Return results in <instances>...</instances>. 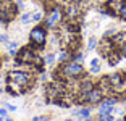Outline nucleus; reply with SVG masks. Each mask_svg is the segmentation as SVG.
Segmentation results:
<instances>
[{"label": "nucleus", "mask_w": 126, "mask_h": 121, "mask_svg": "<svg viewBox=\"0 0 126 121\" xmlns=\"http://www.w3.org/2000/svg\"><path fill=\"white\" fill-rule=\"evenodd\" d=\"M55 74L60 77H76V76H81L84 74V68H82L81 63L78 61H70V63H65L55 71Z\"/></svg>", "instance_id": "nucleus-1"}, {"label": "nucleus", "mask_w": 126, "mask_h": 121, "mask_svg": "<svg viewBox=\"0 0 126 121\" xmlns=\"http://www.w3.org/2000/svg\"><path fill=\"white\" fill-rule=\"evenodd\" d=\"M8 81L21 86L26 92L29 91V87L32 86V76H31L29 73H26V71H19V70L10 71V73H8Z\"/></svg>", "instance_id": "nucleus-2"}, {"label": "nucleus", "mask_w": 126, "mask_h": 121, "mask_svg": "<svg viewBox=\"0 0 126 121\" xmlns=\"http://www.w3.org/2000/svg\"><path fill=\"white\" fill-rule=\"evenodd\" d=\"M29 39H31V45L34 48H42L45 45V40H47V34H45V29L42 26H36L29 34Z\"/></svg>", "instance_id": "nucleus-3"}, {"label": "nucleus", "mask_w": 126, "mask_h": 121, "mask_svg": "<svg viewBox=\"0 0 126 121\" xmlns=\"http://www.w3.org/2000/svg\"><path fill=\"white\" fill-rule=\"evenodd\" d=\"M99 50H100V53H102V57H104V58H107V57L110 55L113 50H116V44L113 42V39H110V37L107 36V37H104V39H102Z\"/></svg>", "instance_id": "nucleus-4"}, {"label": "nucleus", "mask_w": 126, "mask_h": 121, "mask_svg": "<svg viewBox=\"0 0 126 121\" xmlns=\"http://www.w3.org/2000/svg\"><path fill=\"white\" fill-rule=\"evenodd\" d=\"M60 18H62L60 8H58V7L52 8V11H50V15H48L47 21H45V26H47V28H53V24H55V23H58V21H60Z\"/></svg>", "instance_id": "nucleus-5"}, {"label": "nucleus", "mask_w": 126, "mask_h": 121, "mask_svg": "<svg viewBox=\"0 0 126 121\" xmlns=\"http://www.w3.org/2000/svg\"><path fill=\"white\" fill-rule=\"evenodd\" d=\"M102 97H104L102 89H100V87H94L92 91L89 92V95H87V100H86V102H89V103H99L100 100H102Z\"/></svg>", "instance_id": "nucleus-6"}, {"label": "nucleus", "mask_w": 126, "mask_h": 121, "mask_svg": "<svg viewBox=\"0 0 126 121\" xmlns=\"http://www.w3.org/2000/svg\"><path fill=\"white\" fill-rule=\"evenodd\" d=\"M66 15H68V18L76 19V18H78V15H79V7L76 3H71L70 7H68V10H66Z\"/></svg>", "instance_id": "nucleus-7"}, {"label": "nucleus", "mask_w": 126, "mask_h": 121, "mask_svg": "<svg viewBox=\"0 0 126 121\" xmlns=\"http://www.w3.org/2000/svg\"><path fill=\"white\" fill-rule=\"evenodd\" d=\"M120 58H121V53H120L118 50H113L110 55L107 57V60H108V63H110V66H115L116 63L120 61Z\"/></svg>", "instance_id": "nucleus-8"}, {"label": "nucleus", "mask_w": 126, "mask_h": 121, "mask_svg": "<svg viewBox=\"0 0 126 121\" xmlns=\"http://www.w3.org/2000/svg\"><path fill=\"white\" fill-rule=\"evenodd\" d=\"M113 42H115L116 45H123V44H126V31L115 34V37H113Z\"/></svg>", "instance_id": "nucleus-9"}, {"label": "nucleus", "mask_w": 126, "mask_h": 121, "mask_svg": "<svg viewBox=\"0 0 126 121\" xmlns=\"http://www.w3.org/2000/svg\"><path fill=\"white\" fill-rule=\"evenodd\" d=\"M99 111H100V115H107V113H113V106H110V105H107V103H104V102H102V105H100Z\"/></svg>", "instance_id": "nucleus-10"}, {"label": "nucleus", "mask_w": 126, "mask_h": 121, "mask_svg": "<svg viewBox=\"0 0 126 121\" xmlns=\"http://www.w3.org/2000/svg\"><path fill=\"white\" fill-rule=\"evenodd\" d=\"M118 16H120L121 19H125V21H126V5L121 3V7L118 8Z\"/></svg>", "instance_id": "nucleus-11"}, {"label": "nucleus", "mask_w": 126, "mask_h": 121, "mask_svg": "<svg viewBox=\"0 0 126 121\" xmlns=\"http://www.w3.org/2000/svg\"><path fill=\"white\" fill-rule=\"evenodd\" d=\"M95 45H97L95 37H89V40H87V48H89V50H94V48H95Z\"/></svg>", "instance_id": "nucleus-12"}, {"label": "nucleus", "mask_w": 126, "mask_h": 121, "mask_svg": "<svg viewBox=\"0 0 126 121\" xmlns=\"http://www.w3.org/2000/svg\"><path fill=\"white\" fill-rule=\"evenodd\" d=\"M58 60L60 61H68V60H70V53H68V52H62V53H60L58 55Z\"/></svg>", "instance_id": "nucleus-13"}, {"label": "nucleus", "mask_w": 126, "mask_h": 121, "mask_svg": "<svg viewBox=\"0 0 126 121\" xmlns=\"http://www.w3.org/2000/svg\"><path fill=\"white\" fill-rule=\"evenodd\" d=\"M53 60H55V55H53V53H48V55H45L44 63H45V65H52Z\"/></svg>", "instance_id": "nucleus-14"}, {"label": "nucleus", "mask_w": 126, "mask_h": 121, "mask_svg": "<svg viewBox=\"0 0 126 121\" xmlns=\"http://www.w3.org/2000/svg\"><path fill=\"white\" fill-rule=\"evenodd\" d=\"M21 21L26 24V23H29V21H32V15L31 13H24V15H21Z\"/></svg>", "instance_id": "nucleus-15"}, {"label": "nucleus", "mask_w": 126, "mask_h": 121, "mask_svg": "<svg viewBox=\"0 0 126 121\" xmlns=\"http://www.w3.org/2000/svg\"><path fill=\"white\" fill-rule=\"evenodd\" d=\"M79 116L81 118H89L91 116V108H82V110L79 111Z\"/></svg>", "instance_id": "nucleus-16"}, {"label": "nucleus", "mask_w": 126, "mask_h": 121, "mask_svg": "<svg viewBox=\"0 0 126 121\" xmlns=\"http://www.w3.org/2000/svg\"><path fill=\"white\" fill-rule=\"evenodd\" d=\"M41 19H42V13H34V15H32V21H41Z\"/></svg>", "instance_id": "nucleus-17"}, {"label": "nucleus", "mask_w": 126, "mask_h": 121, "mask_svg": "<svg viewBox=\"0 0 126 121\" xmlns=\"http://www.w3.org/2000/svg\"><path fill=\"white\" fill-rule=\"evenodd\" d=\"M120 53H121L123 57H126V44L121 45V48H120Z\"/></svg>", "instance_id": "nucleus-18"}, {"label": "nucleus", "mask_w": 126, "mask_h": 121, "mask_svg": "<svg viewBox=\"0 0 126 121\" xmlns=\"http://www.w3.org/2000/svg\"><path fill=\"white\" fill-rule=\"evenodd\" d=\"M99 71H100V66H91V73L95 74V73H99Z\"/></svg>", "instance_id": "nucleus-19"}, {"label": "nucleus", "mask_w": 126, "mask_h": 121, "mask_svg": "<svg viewBox=\"0 0 126 121\" xmlns=\"http://www.w3.org/2000/svg\"><path fill=\"white\" fill-rule=\"evenodd\" d=\"M5 106H7V110H10V111H15V110H16V106H13L11 103H7Z\"/></svg>", "instance_id": "nucleus-20"}, {"label": "nucleus", "mask_w": 126, "mask_h": 121, "mask_svg": "<svg viewBox=\"0 0 126 121\" xmlns=\"http://www.w3.org/2000/svg\"><path fill=\"white\" fill-rule=\"evenodd\" d=\"M18 47V44H16V42H10V44H8V50H11V48H16Z\"/></svg>", "instance_id": "nucleus-21"}, {"label": "nucleus", "mask_w": 126, "mask_h": 121, "mask_svg": "<svg viewBox=\"0 0 126 121\" xmlns=\"http://www.w3.org/2000/svg\"><path fill=\"white\" fill-rule=\"evenodd\" d=\"M91 66H99V60H97V58L91 60Z\"/></svg>", "instance_id": "nucleus-22"}, {"label": "nucleus", "mask_w": 126, "mask_h": 121, "mask_svg": "<svg viewBox=\"0 0 126 121\" xmlns=\"http://www.w3.org/2000/svg\"><path fill=\"white\" fill-rule=\"evenodd\" d=\"M7 40H8V37L5 34H0V42H7Z\"/></svg>", "instance_id": "nucleus-23"}, {"label": "nucleus", "mask_w": 126, "mask_h": 121, "mask_svg": "<svg viewBox=\"0 0 126 121\" xmlns=\"http://www.w3.org/2000/svg\"><path fill=\"white\" fill-rule=\"evenodd\" d=\"M0 116H7V110L5 108H0Z\"/></svg>", "instance_id": "nucleus-24"}, {"label": "nucleus", "mask_w": 126, "mask_h": 121, "mask_svg": "<svg viewBox=\"0 0 126 121\" xmlns=\"http://www.w3.org/2000/svg\"><path fill=\"white\" fill-rule=\"evenodd\" d=\"M2 121H11V120L8 116H2Z\"/></svg>", "instance_id": "nucleus-25"}, {"label": "nucleus", "mask_w": 126, "mask_h": 121, "mask_svg": "<svg viewBox=\"0 0 126 121\" xmlns=\"http://www.w3.org/2000/svg\"><path fill=\"white\" fill-rule=\"evenodd\" d=\"M41 121H50V120H48V118H42Z\"/></svg>", "instance_id": "nucleus-26"}, {"label": "nucleus", "mask_w": 126, "mask_h": 121, "mask_svg": "<svg viewBox=\"0 0 126 121\" xmlns=\"http://www.w3.org/2000/svg\"><path fill=\"white\" fill-rule=\"evenodd\" d=\"M84 121H95V120H91V118H86Z\"/></svg>", "instance_id": "nucleus-27"}, {"label": "nucleus", "mask_w": 126, "mask_h": 121, "mask_svg": "<svg viewBox=\"0 0 126 121\" xmlns=\"http://www.w3.org/2000/svg\"><path fill=\"white\" fill-rule=\"evenodd\" d=\"M121 3H123V5H126V0H121Z\"/></svg>", "instance_id": "nucleus-28"}, {"label": "nucleus", "mask_w": 126, "mask_h": 121, "mask_svg": "<svg viewBox=\"0 0 126 121\" xmlns=\"http://www.w3.org/2000/svg\"><path fill=\"white\" fill-rule=\"evenodd\" d=\"M63 121H71V120H63Z\"/></svg>", "instance_id": "nucleus-29"}, {"label": "nucleus", "mask_w": 126, "mask_h": 121, "mask_svg": "<svg viewBox=\"0 0 126 121\" xmlns=\"http://www.w3.org/2000/svg\"><path fill=\"white\" fill-rule=\"evenodd\" d=\"M116 121H123V120H116Z\"/></svg>", "instance_id": "nucleus-30"}, {"label": "nucleus", "mask_w": 126, "mask_h": 121, "mask_svg": "<svg viewBox=\"0 0 126 121\" xmlns=\"http://www.w3.org/2000/svg\"><path fill=\"white\" fill-rule=\"evenodd\" d=\"M0 94H2V89H0Z\"/></svg>", "instance_id": "nucleus-31"}, {"label": "nucleus", "mask_w": 126, "mask_h": 121, "mask_svg": "<svg viewBox=\"0 0 126 121\" xmlns=\"http://www.w3.org/2000/svg\"><path fill=\"white\" fill-rule=\"evenodd\" d=\"M0 66H2V63H0Z\"/></svg>", "instance_id": "nucleus-32"}]
</instances>
